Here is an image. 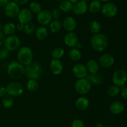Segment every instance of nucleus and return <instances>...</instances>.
Here are the masks:
<instances>
[{
  "label": "nucleus",
  "instance_id": "f257e3e1",
  "mask_svg": "<svg viewBox=\"0 0 127 127\" xmlns=\"http://www.w3.org/2000/svg\"><path fill=\"white\" fill-rule=\"evenodd\" d=\"M91 46L93 50L98 52L105 50L109 45V40L105 34L102 33L94 34L91 38Z\"/></svg>",
  "mask_w": 127,
  "mask_h": 127
},
{
  "label": "nucleus",
  "instance_id": "f03ea898",
  "mask_svg": "<svg viewBox=\"0 0 127 127\" xmlns=\"http://www.w3.org/2000/svg\"><path fill=\"white\" fill-rule=\"evenodd\" d=\"M25 66L17 61L10 62L7 67V73L10 78L13 80L19 79L24 75Z\"/></svg>",
  "mask_w": 127,
  "mask_h": 127
},
{
  "label": "nucleus",
  "instance_id": "7ed1b4c3",
  "mask_svg": "<svg viewBox=\"0 0 127 127\" xmlns=\"http://www.w3.org/2000/svg\"><path fill=\"white\" fill-rule=\"evenodd\" d=\"M42 66L37 62H32L28 65L25 66L24 75L29 79H40L42 73Z\"/></svg>",
  "mask_w": 127,
  "mask_h": 127
},
{
  "label": "nucleus",
  "instance_id": "20e7f679",
  "mask_svg": "<svg viewBox=\"0 0 127 127\" xmlns=\"http://www.w3.org/2000/svg\"><path fill=\"white\" fill-rule=\"evenodd\" d=\"M33 53L30 47L24 46L18 49L17 53V62L24 66H26L33 62Z\"/></svg>",
  "mask_w": 127,
  "mask_h": 127
},
{
  "label": "nucleus",
  "instance_id": "39448f33",
  "mask_svg": "<svg viewBox=\"0 0 127 127\" xmlns=\"http://www.w3.org/2000/svg\"><path fill=\"white\" fill-rule=\"evenodd\" d=\"M92 84L86 78L77 79L74 84V89L78 94L81 95H86L89 93Z\"/></svg>",
  "mask_w": 127,
  "mask_h": 127
},
{
  "label": "nucleus",
  "instance_id": "423d86ee",
  "mask_svg": "<svg viewBox=\"0 0 127 127\" xmlns=\"http://www.w3.org/2000/svg\"><path fill=\"white\" fill-rule=\"evenodd\" d=\"M7 95L11 97H19L24 93V88L18 81H14L10 82L6 87Z\"/></svg>",
  "mask_w": 127,
  "mask_h": 127
},
{
  "label": "nucleus",
  "instance_id": "0eeeda50",
  "mask_svg": "<svg viewBox=\"0 0 127 127\" xmlns=\"http://www.w3.org/2000/svg\"><path fill=\"white\" fill-rule=\"evenodd\" d=\"M21 42V40L17 36L12 35L7 36L4 42V46L9 52L16 51L20 48Z\"/></svg>",
  "mask_w": 127,
  "mask_h": 127
},
{
  "label": "nucleus",
  "instance_id": "6e6552de",
  "mask_svg": "<svg viewBox=\"0 0 127 127\" xmlns=\"http://www.w3.org/2000/svg\"><path fill=\"white\" fill-rule=\"evenodd\" d=\"M127 81V73L122 69L115 71L112 75V82L115 86L120 87L124 86Z\"/></svg>",
  "mask_w": 127,
  "mask_h": 127
},
{
  "label": "nucleus",
  "instance_id": "1a4fd4ad",
  "mask_svg": "<svg viewBox=\"0 0 127 127\" xmlns=\"http://www.w3.org/2000/svg\"><path fill=\"white\" fill-rule=\"evenodd\" d=\"M101 11L102 14L108 18L115 17L118 12V7L114 3L111 2H105L102 6Z\"/></svg>",
  "mask_w": 127,
  "mask_h": 127
},
{
  "label": "nucleus",
  "instance_id": "9d476101",
  "mask_svg": "<svg viewBox=\"0 0 127 127\" xmlns=\"http://www.w3.org/2000/svg\"><path fill=\"white\" fill-rule=\"evenodd\" d=\"M52 14L49 10H42L37 14V21L41 26H45L49 24L52 21Z\"/></svg>",
  "mask_w": 127,
  "mask_h": 127
},
{
  "label": "nucleus",
  "instance_id": "9b49d317",
  "mask_svg": "<svg viewBox=\"0 0 127 127\" xmlns=\"http://www.w3.org/2000/svg\"><path fill=\"white\" fill-rule=\"evenodd\" d=\"M19 11V6L14 1H9L4 7L5 14L9 18H14L15 17H17Z\"/></svg>",
  "mask_w": 127,
  "mask_h": 127
},
{
  "label": "nucleus",
  "instance_id": "f8f14e48",
  "mask_svg": "<svg viewBox=\"0 0 127 127\" xmlns=\"http://www.w3.org/2000/svg\"><path fill=\"white\" fill-rule=\"evenodd\" d=\"M17 17L19 22L25 25L32 21L33 18V14L30 11L29 9L23 8L20 9Z\"/></svg>",
  "mask_w": 127,
  "mask_h": 127
},
{
  "label": "nucleus",
  "instance_id": "ddd939ff",
  "mask_svg": "<svg viewBox=\"0 0 127 127\" xmlns=\"http://www.w3.org/2000/svg\"><path fill=\"white\" fill-rule=\"evenodd\" d=\"M72 73L73 76L78 79L86 78L88 74L86 67L82 63L76 64L72 69Z\"/></svg>",
  "mask_w": 127,
  "mask_h": 127
},
{
  "label": "nucleus",
  "instance_id": "4468645a",
  "mask_svg": "<svg viewBox=\"0 0 127 127\" xmlns=\"http://www.w3.org/2000/svg\"><path fill=\"white\" fill-rule=\"evenodd\" d=\"M115 63V58L110 53H104L100 56L98 60L99 66L104 68H110L114 65Z\"/></svg>",
  "mask_w": 127,
  "mask_h": 127
},
{
  "label": "nucleus",
  "instance_id": "2eb2a0df",
  "mask_svg": "<svg viewBox=\"0 0 127 127\" xmlns=\"http://www.w3.org/2000/svg\"><path fill=\"white\" fill-rule=\"evenodd\" d=\"M50 69L53 75H60L63 70V63L60 60L52 59L50 63Z\"/></svg>",
  "mask_w": 127,
  "mask_h": 127
},
{
  "label": "nucleus",
  "instance_id": "dca6fc26",
  "mask_svg": "<svg viewBox=\"0 0 127 127\" xmlns=\"http://www.w3.org/2000/svg\"><path fill=\"white\" fill-rule=\"evenodd\" d=\"M64 42L65 45L70 48H75L79 42L78 37L74 32H68L64 37Z\"/></svg>",
  "mask_w": 127,
  "mask_h": 127
},
{
  "label": "nucleus",
  "instance_id": "f3484780",
  "mask_svg": "<svg viewBox=\"0 0 127 127\" xmlns=\"http://www.w3.org/2000/svg\"><path fill=\"white\" fill-rule=\"evenodd\" d=\"M62 26L66 32H71L76 29L77 22L73 17L68 16L64 19L62 22Z\"/></svg>",
  "mask_w": 127,
  "mask_h": 127
},
{
  "label": "nucleus",
  "instance_id": "a211bd4d",
  "mask_svg": "<svg viewBox=\"0 0 127 127\" xmlns=\"http://www.w3.org/2000/svg\"><path fill=\"white\" fill-rule=\"evenodd\" d=\"M88 5L87 2H84L83 1H79L76 3L73 4V12L76 15L81 16L83 15L88 11Z\"/></svg>",
  "mask_w": 127,
  "mask_h": 127
},
{
  "label": "nucleus",
  "instance_id": "6ab92c4d",
  "mask_svg": "<svg viewBox=\"0 0 127 127\" xmlns=\"http://www.w3.org/2000/svg\"><path fill=\"white\" fill-rule=\"evenodd\" d=\"M89 100L87 97L84 96H81L78 97L76 100L74 105H75L76 108L78 110H81V111H84L86 109H88L89 106Z\"/></svg>",
  "mask_w": 127,
  "mask_h": 127
},
{
  "label": "nucleus",
  "instance_id": "aec40b11",
  "mask_svg": "<svg viewBox=\"0 0 127 127\" xmlns=\"http://www.w3.org/2000/svg\"><path fill=\"white\" fill-rule=\"evenodd\" d=\"M110 111L114 115H120L125 109L124 104L120 101H114L110 105Z\"/></svg>",
  "mask_w": 127,
  "mask_h": 127
},
{
  "label": "nucleus",
  "instance_id": "412c9836",
  "mask_svg": "<svg viewBox=\"0 0 127 127\" xmlns=\"http://www.w3.org/2000/svg\"><path fill=\"white\" fill-rule=\"evenodd\" d=\"M87 71L88 74H95L99 72V64L98 62L94 59H91L87 62L86 64Z\"/></svg>",
  "mask_w": 127,
  "mask_h": 127
},
{
  "label": "nucleus",
  "instance_id": "4be33fe9",
  "mask_svg": "<svg viewBox=\"0 0 127 127\" xmlns=\"http://www.w3.org/2000/svg\"><path fill=\"white\" fill-rule=\"evenodd\" d=\"M35 35L37 39L39 41H44L48 36V32L47 29L45 26H39L36 28Z\"/></svg>",
  "mask_w": 127,
  "mask_h": 127
},
{
  "label": "nucleus",
  "instance_id": "5701e85b",
  "mask_svg": "<svg viewBox=\"0 0 127 127\" xmlns=\"http://www.w3.org/2000/svg\"><path fill=\"white\" fill-rule=\"evenodd\" d=\"M86 78L91 83V84H94L95 86L101 85L104 81L103 76L98 73L95 74H88Z\"/></svg>",
  "mask_w": 127,
  "mask_h": 127
},
{
  "label": "nucleus",
  "instance_id": "b1692460",
  "mask_svg": "<svg viewBox=\"0 0 127 127\" xmlns=\"http://www.w3.org/2000/svg\"><path fill=\"white\" fill-rule=\"evenodd\" d=\"M16 31V25L12 22H7L3 26L2 32L5 36H10L14 35Z\"/></svg>",
  "mask_w": 127,
  "mask_h": 127
},
{
  "label": "nucleus",
  "instance_id": "393cba45",
  "mask_svg": "<svg viewBox=\"0 0 127 127\" xmlns=\"http://www.w3.org/2000/svg\"><path fill=\"white\" fill-rule=\"evenodd\" d=\"M102 6V5L101 2L100 1L93 0L89 4V6H88V9L91 13L97 14L101 11Z\"/></svg>",
  "mask_w": 127,
  "mask_h": 127
},
{
  "label": "nucleus",
  "instance_id": "a878e982",
  "mask_svg": "<svg viewBox=\"0 0 127 127\" xmlns=\"http://www.w3.org/2000/svg\"><path fill=\"white\" fill-rule=\"evenodd\" d=\"M63 27L62 22L58 19H53L49 24V30L52 33H57Z\"/></svg>",
  "mask_w": 127,
  "mask_h": 127
},
{
  "label": "nucleus",
  "instance_id": "bb28decb",
  "mask_svg": "<svg viewBox=\"0 0 127 127\" xmlns=\"http://www.w3.org/2000/svg\"><path fill=\"white\" fill-rule=\"evenodd\" d=\"M68 55L71 60L74 62H79L82 58V53L81 51L76 48H72L69 51Z\"/></svg>",
  "mask_w": 127,
  "mask_h": 127
},
{
  "label": "nucleus",
  "instance_id": "cd10ccee",
  "mask_svg": "<svg viewBox=\"0 0 127 127\" xmlns=\"http://www.w3.org/2000/svg\"><path fill=\"white\" fill-rule=\"evenodd\" d=\"M73 7V4L68 0H64L62 1L59 4V9L60 11L64 12H68L72 11Z\"/></svg>",
  "mask_w": 127,
  "mask_h": 127
},
{
  "label": "nucleus",
  "instance_id": "c85d7f7f",
  "mask_svg": "<svg viewBox=\"0 0 127 127\" xmlns=\"http://www.w3.org/2000/svg\"><path fill=\"white\" fill-rule=\"evenodd\" d=\"M101 25L98 21H93L89 24V29L90 32L94 35L100 33L101 31Z\"/></svg>",
  "mask_w": 127,
  "mask_h": 127
},
{
  "label": "nucleus",
  "instance_id": "c756f323",
  "mask_svg": "<svg viewBox=\"0 0 127 127\" xmlns=\"http://www.w3.org/2000/svg\"><path fill=\"white\" fill-rule=\"evenodd\" d=\"M64 55V50L62 47H56L52 50L51 56L52 59L60 60Z\"/></svg>",
  "mask_w": 127,
  "mask_h": 127
},
{
  "label": "nucleus",
  "instance_id": "7c9ffc66",
  "mask_svg": "<svg viewBox=\"0 0 127 127\" xmlns=\"http://www.w3.org/2000/svg\"><path fill=\"white\" fill-rule=\"evenodd\" d=\"M38 87H39V85H38L37 80H35V79H29L26 84V88L31 93H33L38 90Z\"/></svg>",
  "mask_w": 127,
  "mask_h": 127
},
{
  "label": "nucleus",
  "instance_id": "2f4dec72",
  "mask_svg": "<svg viewBox=\"0 0 127 127\" xmlns=\"http://www.w3.org/2000/svg\"><path fill=\"white\" fill-rule=\"evenodd\" d=\"M29 10L32 12V14H37L42 10V6L37 1H33V2H31V4H30Z\"/></svg>",
  "mask_w": 127,
  "mask_h": 127
},
{
  "label": "nucleus",
  "instance_id": "473e14b6",
  "mask_svg": "<svg viewBox=\"0 0 127 127\" xmlns=\"http://www.w3.org/2000/svg\"><path fill=\"white\" fill-rule=\"evenodd\" d=\"M2 105L6 109L11 108L14 105V99L12 97L9 95H6V96L3 97L2 99Z\"/></svg>",
  "mask_w": 127,
  "mask_h": 127
},
{
  "label": "nucleus",
  "instance_id": "72a5a7b5",
  "mask_svg": "<svg viewBox=\"0 0 127 127\" xmlns=\"http://www.w3.org/2000/svg\"><path fill=\"white\" fill-rule=\"evenodd\" d=\"M36 27L35 25L33 22H31L25 24L24 29V32L27 35H31L34 33L35 31Z\"/></svg>",
  "mask_w": 127,
  "mask_h": 127
},
{
  "label": "nucleus",
  "instance_id": "f704fd0d",
  "mask_svg": "<svg viewBox=\"0 0 127 127\" xmlns=\"http://www.w3.org/2000/svg\"><path fill=\"white\" fill-rule=\"evenodd\" d=\"M120 87L117 86H112L109 87L107 90V94L110 97H115L120 93Z\"/></svg>",
  "mask_w": 127,
  "mask_h": 127
},
{
  "label": "nucleus",
  "instance_id": "c9c22d12",
  "mask_svg": "<svg viewBox=\"0 0 127 127\" xmlns=\"http://www.w3.org/2000/svg\"><path fill=\"white\" fill-rule=\"evenodd\" d=\"M9 51L6 49L5 47L0 48V60H4L7 59L9 56Z\"/></svg>",
  "mask_w": 127,
  "mask_h": 127
},
{
  "label": "nucleus",
  "instance_id": "e433bc0d",
  "mask_svg": "<svg viewBox=\"0 0 127 127\" xmlns=\"http://www.w3.org/2000/svg\"><path fill=\"white\" fill-rule=\"evenodd\" d=\"M71 127H85L84 122L79 119H74L71 124Z\"/></svg>",
  "mask_w": 127,
  "mask_h": 127
},
{
  "label": "nucleus",
  "instance_id": "4c0bfd02",
  "mask_svg": "<svg viewBox=\"0 0 127 127\" xmlns=\"http://www.w3.org/2000/svg\"><path fill=\"white\" fill-rule=\"evenodd\" d=\"M51 14H52V18L53 19H58L60 16V10L58 8H54L51 11Z\"/></svg>",
  "mask_w": 127,
  "mask_h": 127
},
{
  "label": "nucleus",
  "instance_id": "58836bf2",
  "mask_svg": "<svg viewBox=\"0 0 127 127\" xmlns=\"http://www.w3.org/2000/svg\"><path fill=\"white\" fill-rule=\"evenodd\" d=\"M7 95L6 87H0V97H3Z\"/></svg>",
  "mask_w": 127,
  "mask_h": 127
},
{
  "label": "nucleus",
  "instance_id": "ea45409f",
  "mask_svg": "<svg viewBox=\"0 0 127 127\" xmlns=\"http://www.w3.org/2000/svg\"><path fill=\"white\" fill-rule=\"evenodd\" d=\"M24 26L25 25L23 24L18 22V23L16 25V31H19V32H22V31H23L24 29Z\"/></svg>",
  "mask_w": 127,
  "mask_h": 127
},
{
  "label": "nucleus",
  "instance_id": "a19ab883",
  "mask_svg": "<svg viewBox=\"0 0 127 127\" xmlns=\"http://www.w3.org/2000/svg\"><path fill=\"white\" fill-rule=\"evenodd\" d=\"M15 2L19 6H22V5H25L28 2L29 0H14Z\"/></svg>",
  "mask_w": 127,
  "mask_h": 127
},
{
  "label": "nucleus",
  "instance_id": "79ce46f5",
  "mask_svg": "<svg viewBox=\"0 0 127 127\" xmlns=\"http://www.w3.org/2000/svg\"><path fill=\"white\" fill-rule=\"evenodd\" d=\"M5 38H6V36L4 34L3 32L0 31V47L4 45V42Z\"/></svg>",
  "mask_w": 127,
  "mask_h": 127
},
{
  "label": "nucleus",
  "instance_id": "37998d69",
  "mask_svg": "<svg viewBox=\"0 0 127 127\" xmlns=\"http://www.w3.org/2000/svg\"><path fill=\"white\" fill-rule=\"evenodd\" d=\"M121 95L124 99H127V87L124 88L121 91Z\"/></svg>",
  "mask_w": 127,
  "mask_h": 127
},
{
  "label": "nucleus",
  "instance_id": "c03bdc74",
  "mask_svg": "<svg viewBox=\"0 0 127 127\" xmlns=\"http://www.w3.org/2000/svg\"><path fill=\"white\" fill-rule=\"evenodd\" d=\"M9 2V0H0V7L4 8Z\"/></svg>",
  "mask_w": 127,
  "mask_h": 127
},
{
  "label": "nucleus",
  "instance_id": "a18cd8bd",
  "mask_svg": "<svg viewBox=\"0 0 127 127\" xmlns=\"http://www.w3.org/2000/svg\"><path fill=\"white\" fill-rule=\"evenodd\" d=\"M83 44H82L81 43V42H78V44L76 45V47L75 48H77V49H78V50H80L82 48H83Z\"/></svg>",
  "mask_w": 127,
  "mask_h": 127
},
{
  "label": "nucleus",
  "instance_id": "49530a36",
  "mask_svg": "<svg viewBox=\"0 0 127 127\" xmlns=\"http://www.w3.org/2000/svg\"><path fill=\"white\" fill-rule=\"evenodd\" d=\"M95 127H104V125L101 122H97L95 124Z\"/></svg>",
  "mask_w": 127,
  "mask_h": 127
},
{
  "label": "nucleus",
  "instance_id": "de8ad7c7",
  "mask_svg": "<svg viewBox=\"0 0 127 127\" xmlns=\"http://www.w3.org/2000/svg\"><path fill=\"white\" fill-rule=\"evenodd\" d=\"M68 1H69L70 2H71L73 4H74V3H76V2H78V1H80V0H68Z\"/></svg>",
  "mask_w": 127,
  "mask_h": 127
},
{
  "label": "nucleus",
  "instance_id": "09e8293b",
  "mask_svg": "<svg viewBox=\"0 0 127 127\" xmlns=\"http://www.w3.org/2000/svg\"><path fill=\"white\" fill-rule=\"evenodd\" d=\"M99 1H100V2H109V1H110V0H99Z\"/></svg>",
  "mask_w": 127,
  "mask_h": 127
},
{
  "label": "nucleus",
  "instance_id": "8fccbe9b",
  "mask_svg": "<svg viewBox=\"0 0 127 127\" xmlns=\"http://www.w3.org/2000/svg\"><path fill=\"white\" fill-rule=\"evenodd\" d=\"M2 29H3V26L2 24H0V31L2 32Z\"/></svg>",
  "mask_w": 127,
  "mask_h": 127
},
{
  "label": "nucleus",
  "instance_id": "3c124183",
  "mask_svg": "<svg viewBox=\"0 0 127 127\" xmlns=\"http://www.w3.org/2000/svg\"><path fill=\"white\" fill-rule=\"evenodd\" d=\"M81 1H84V2H87V3H88V2L89 1V0H81Z\"/></svg>",
  "mask_w": 127,
  "mask_h": 127
},
{
  "label": "nucleus",
  "instance_id": "603ef678",
  "mask_svg": "<svg viewBox=\"0 0 127 127\" xmlns=\"http://www.w3.org/2000/svg\"><path fill=\"white\" fill-rule=\"evenodd\" d=\"M104 127H112V126H105Z\"/></svg>",
  "mask_w": 127,
  "mask_h": 127
}]
</instances>
